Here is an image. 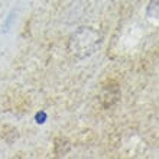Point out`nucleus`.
Segmentation results:
<instances>
[{
	"instance_id": "f257e3e1",
	"label": "nucleus",
	"mask_w": 159,
	"mask_h": 159,
	"mask_svg": "<svg viewBox=\"0 0 159 159\" xmlns=\"http://www.w3.org/2000/svg\"><path fill=\"white\" fill-rule=\"evenodd\" d=\"M159 2L158 0H151V3L148 6V16L149 17H155L158 19V7H159Z\"/></svg>"
},
{
	"instance_id": "f03ea898",
	"label": "nucleus",
	"mask_w": 159,
	"mask_h": 159,
	"mask_svg": "<svg viewBox=\"0 0 159 159\" xmlns=\"http://www.w3.org/2000/svg\"><path fill=\"white\" fill-rule=\"evenodd\" d=\"M46 120H48V114H46L43 110L38 111L36 116H35V121H36V125H43Z\"/></svg>"
}]
</instances>
